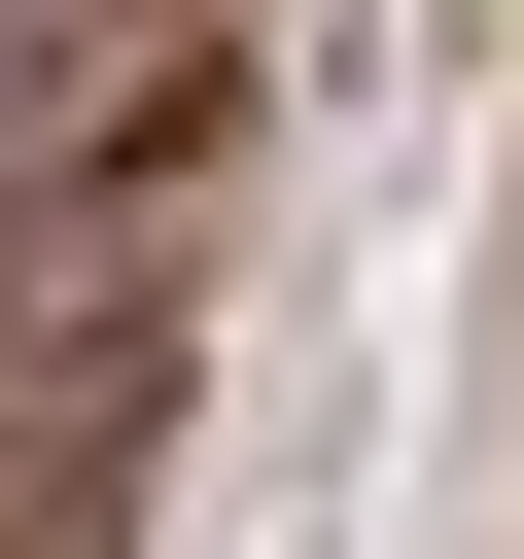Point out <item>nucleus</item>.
I'll return each instance as SVG.
<instances>
[]
</instances>
